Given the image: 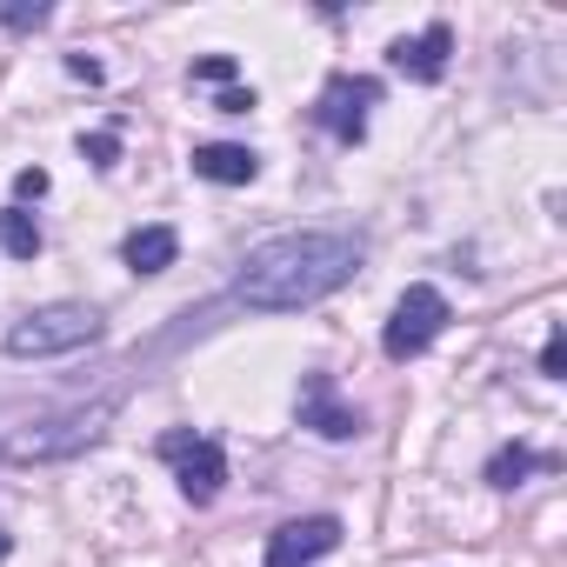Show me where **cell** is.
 Masks as SVG:
<instances>
[{"label": "cell", "instance_id": "obj_1", "mask_svg": "<svg viewBox=\"0 0 567 567\" xmlns=\"http://www.w3.org/2000/svg\"><path fill=\"white\" fill-rule=\"evenodd\" d=\"M361 274V240L354 234H328V227H301V234H280L267 247H254L234 274V301L254 315H295L328 301L334 288Z\"/></svg>", "mask_w": 567, "mask_h": 567}, {"label": "cell", "instance_id": "obj_2", "mask_svg": "<svg viewBox=\"0 0 567 567\" xmlns=\"http://www.w3.org/2000/svg\"><path fill=\"white\" fill-rule=\"evenodd\" d=\"M114 394H101V401H74V408H54V414H41V421H21L8 441H0V461L8 467H48V461H68V454H87L101 434H107V421H114Z\"/></svg>", "mask_w": 567, "mask_h": 567}, {"label": "cell", "instance_id": "obj_3", "mask_svg": "<svg viewBox=\"0 0 567 567\" xmlns=\"http://www.w3.org/2000/svg\"><path fill=\"white\" fill-rule=\"evenodd\" d=\"M94 341H101V315L87 301H48V308L21 315L8 328L14 361H48V354H74V348H94Z\"/></svg>", "mask_w": 567, "mask_h": 567}, {"label": "cell", "instance_id": "obj_4", "mask_svg": "<svg viewBox=\"0 0 567 567\" xmlns=\"http://www.w3.org/2000/svg\"><path fill=\"white\" fill-rule=\"evenodd\" d=\"M447 321H454L447 295H441V288H427V280H414V288L394 301V315H388L381 354H388V361H414V354H427V348L447 334Z\"/></svg>", "mask_w": 567, "mask_h": 567}, {"label": "cell", "instance_id": "obj_5", "mask_svg": "<svg viewBox=\"0 0 567 567\" xmlns=\"http://www.w3.org/2000/svg\"><path fill=\"white\" fill-rule=\"evenodd\" d=\"M161 461L174 467V481H181V494H187L194 507H207V501L220 494V481H227V454H220V441H214V434H194V427L161 434Z\"/></svg>", "mask_w": 567, "mask_h": 567}, {"label": "cell", "instance_id": "obj_6", "mask_svg": "<svg viewBox=\"0 0 567 567\" xmlns=\"http://www.w3.org/2000/svg\"><path fill=\"white\" fill-rule=\"evenodd\" d=\"M381 101V81H368V74H334L328 87H321V101H315V121L341 141V147H354L361 134H368V107Z\"/></svg>", "mask_w": 567, "mask_h": 567}, {"label": "cell", "instance_id": "obj_7", "mask_svg": "<svg viewBox=\"0 0 567 567\" xmlns=\"http://www.w3.org/2000/svg\"><path fill=\"white\" fill-rule=\"evenodd\" d=\"M295 414H301V427H308V434H321V441H354V434L368 427V421H361V408H348V401H341L334 374H308V381H301Z\"/></svg>", "mask_w": 567, "mask_h": 567}, {"label": "cell", "instance_id": "obj_8", "mask_svg": "<svg viewBox=\"0 0 567 567\" xmlns=\"http://www.w3.org/2000/svg\"><path fill=\"white\" fill-rule=\"evenodd\" d=\"M341 547V520L334 514H308V520H288L267 534V567H308L321 554Z\"/></svg>", "mask_w": 567, "mask_h": 567}, {"label": "cell", "instance_id": "obj_9", "mask_svg": "<svg viewBox=\"0 0 567 567\" xmlns=\"http://www.w3.org/2000/svg\"><path fill=\"white\" fill-rule=\"evenodd\" d=\"M447 54H454V28L434 21V28H421L414 41H394V48H388V68L408 74V81H441V74H447Z\"/></svg>", "mask_w": 567, "mask_h": 567}, {"label": "cell", "instance_id": "obj_10", "mask_svg": "<svg viewBox=\"0 0 567 567\" xmlns=\"http://www.w3.org/2000/svg\"><path fill=\"white\" fill-rule=\"evenodd\" d=\"M194 174L214 181V187H247L260 174V154L254 147H234V141H207V147H194Z\"/></svg>", "mask_w": 567, "mask_h": 567}, {"label": "cell", "instance_id": "obj_11", "mask_svg": "<svg viewBox=\"0 0 567 567\" xmlns=\"http://www.w3.org/2000/svg\"><path fill=\"white\" fill-rule=\"evenodd\" d=\"M174 254H181V234H174V227H134V234L121 240V260H127L134 274H167Z\"/></svg>", "mask_w": 567, "mask_h": 567}, {"label": "cell", "instance_id": "obj_12", "mask_svg": "<svg viewBox=\"0 0 567 567\" xmlns=\"http://www.w3.org/2000/svg\"><path fill=\"white\" fill-rule=\"evenodd\" d=\"M540 467H554V461L514 441V447H501V454L487 461V487H520V481H527V474H540Z\"/></svg>", "mask_w": 567, "mask_h": 567}, {"label": "cell", "instance_id": "obj_13", "mask_svg": "<svg viewBox=\"0 0 567 567\" xmlns=\"http://www.w3.org/2000/svg\"><path fill=\"white\" fill-rule=\"evenodd\" d=\"M0 254H14V260H34L41 254V220L28 207H8L0 214Z\"/></svg>", "mask_w": 567, "mask_h": 567}, {"label": "cell", "instance_id": "obj_14", "mask_svg": "<svg viewBox=\"0 0 567 567\" xmlns=\"http://www.w3.org/2000/svg\"><path fill=\"white\" fill-rule=\"evenodd\" d=\"M81 154H87L94 167H114V154H121V134H114V127H101V134H81Z\"/></svg>", "mask_w": 567, "mask_h": 567}, {"label": "cell", "instance_id": "obj_15", "mask_svg": "<svg viewBox=\"0 0 567 567\" xmlns=\"http://www.w3.org/2000/svg\"><path fill=\"white\" fill-rule=\"evenodd\" d=\"M540 374H547V381H560V374H567V334H560V328H554V334H547V348H540Z\"/></svg>", "mask_w": 567, "mask_h": 567}, {"label": "cell", "instance_id": "obj_16", "mask_svg": "<svg viewBox=\"0 0 567 567\" xmlns=\"http://www.w3.org/2000/svg\"><path fill=\"white\" fill-rule=\"evenodd\" d=\"M194 81L220 87V81H234V61H227V54H207V61H194Z\"/></svg>", "mask_w": 567, "mask_h": 567}, {"label": "cell", "instance_id": "obj_17", "mask_svg": "<svg viewBox=\"0 0 567 567\" xmlns=\"http://www.w3.org/2000/svg\"><path fill=\"white\" fill-rule=\"evenodd\" d=\"M0 21H8L14 34H28V28H41V21H48V8H41V0H34V8H0Z\"/></svg>", "mask_w": 567, "mask_h": 567}, {"label": "cell", "instance_id": "obj_18", "mask_svg": "<svg viewBox=\"0 0 567 567\" xmlns=\"http://www.w3.org/2000/svg\"><path fill=\"white\" fill-rule=\"evenodd\" d=\"M14 194H21V200H41V194H48V167H21V174H14Z\"/></svg>", "mask_w": 567, "mask_h": 567}, {"label": "cell", "instance_id": "obj_19", "mask_svg": "<svg viewBox=\"0 0 567 567\" xmlns=\"http://www.w3.org/2000/svg\"><path fill=\"white\" fill-rule=\"evenodd\" d=\"M214 107H220V114H254V87H227Z\"/></svg>", "mask_w": 567, "mask_h": 567}, {"label": "cell", "instance_id": "obj_20", "mask_svg": "<svg viewBox=\"0 0 567 567\" xmlns=\"http://www.w3.org/2000/svg\"><path fill=\"white\" fill-rule=\"evenodd\" d=\"M68 74H74V81H101V61H87V54H68Z\"/></svg>", "mask_w": 567, "mask_h": 567}, {"label": "cell", "instance_id": "obj_21", "mask_svg": "<svg viewBox=\"0 0 567 567\" xmlns=\"http://www.w3.org/2000/svg\"><path fill=\"white\" fill-rule=\"evenodd\" d=\"M8 554H14V540H8V534H0V560H8Z\"/></svg>", "mask_w": 567, "mask_h": 567}]
</instances>
